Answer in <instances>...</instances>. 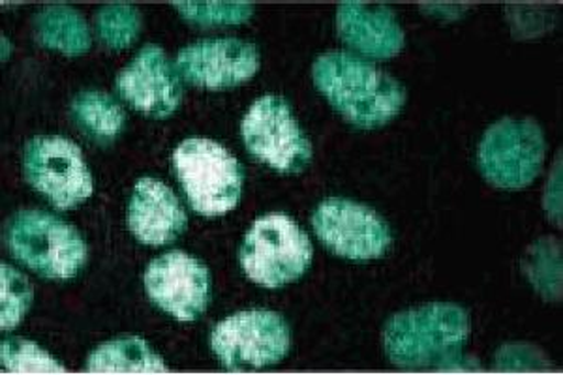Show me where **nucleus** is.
I'll return each instance as SVG.
<instances>
[{"instance_id":"1","label":"nucleus","mask_w":563,"mask_h":375,"mask_svg":"<svg viewBox=\"0 0 563 375\" xmlns=\"http://www.w3.org/2000/svg\"><path fill=\"white\" fill-rule=\"evenodd\" d=\"M312 77L329 103L358 128L384 126L406 102V92L395 77L350 53L321 55Z\"/></svg>"},{"instance_id":"2","label":"nucleus","mask_w":563,"mask_h":375,"mask_svg":"<svg viewBox=\"0 0 563 375\" xmlns=\"http://www.w3.org/2000/svg\"><path fill=\"white\" fill-rule=\"evenodd\" d=\"M470 338V316L456 305L421 306L400 312L384 329L385 353L406 370L459 366Z\"/></svg>"},{"instance_id":"3","label":"nucleus","mask_w":563,"mask_h":375,"mask_svg":"<svg viewBox=\"0 0 563 375\" xmlns=\"http://www.w3.org/2000/svg\"><path fill=\"white\" fill-rule=\"evenodd\" d=\"M175 169L192 209L222 217L235 209L243 191V167L230 151L211 140H186L174 153Z\"/></svg>"},{"instance_id":"4","label":"nucleus","mask_w":563,"mask_h":375,"mask_svg":"<svg viewBox=\"0 0 563 375\" xmlns=\"http://www.w3.org/2000/svg\"><path fill=\"white\" fill-rule=\"evenodd\" d=\"M310 263L312 244L286 214L260 218L244 236L241 265L257 286H288L307 273Z\"/></svg>"},{"instance_id":"5","label":"nucleus","mask_w":563,"mask_h":375,"mask_svg":"<svg viewBox=\"0 0 563 375\" xmlns=\"http://www.w3.org/2000/svg\"><path fill=\"white\" fill-rule=\"evenodd\" d=\"M8 246L15 260L53 280L74 278L87 261L81 235L68 223L38 210H25L13 218Z\"/></svg>"},{"instance_id":"6","label":"nucleus","mask_w":563,"mask_h":375,"mask_svg":"<svg viewBox=\"0 0 563 375\" xmlns=\"http://www.w3.org/2000/svg\"><path fill=\"white\" fill-rule=\"evenodd\" d=\"M544 135L531 119H501L488 128L479 145V169L501 190H522L543 167Z\"/></svg>"},{"instance_id":"7","label":"nucleus","mask_w":563,"mask_h":375,"mask_svg":"<svg viewBox=\"0 0 563 375\" xmlns=\"http://www.w3.org/2000/svg\"><path fill=\"white\" fill-rule=\"evenodd\" d=\"M249 153L276 172L301 173L312 159V145L295 121L291 108L278 96H263L241 126Z\"/></svg>"},{"instance_id":"8","label":"nucleus","mask_w":563,"mask_h":375,"mask_svg":"<svg viewBox=\"0 0 563 375\" xmlns=\"http://www.w3.org/2000/svg\"><path fill=\"white\" fill-rule=\"evenodd\" d=\"M211 345L228 370L265 368L288 355L291 334L278 313L252 310L218 323Z\"/></svg>"},{"instance_id":"9","label":"nucleus","mask_w":563,"mask_h":375,"mask_svg":"<svg viewBox=\"0 0 563 375\" xmlns=\"http://www.w3.org/2000/svg\"><path fill=\"white\" fill-rule=\"evenodd\" d=\"M25 177L57 209L68 210L92 196V177L79 146L65 137H34L25 146Z\"/></svg>"},{"instance_id":"10","label":"nucleus","mask_w":563,"mask_h":375,"mask_svg":"<svg viewBox=\"0 0 563 375\" xmlns=\"http://www.w3.org/2000/svg\"><path fill=\"white\" fill-rule=\"evenodd\" d=\"M316 235L334 254L352 261L378 260L390 246L387 223L368 207L327 199L312 218Z\"/></svg>"},{"instance_id":"11","label":"nucleus","mask_w":563,"mask_h":375,"mask_svg":"<svg viewBox=\"0 0 563 375\" xmlns=\"http://www.w3.org/2000/svg\"><path fill=\"white\" fill-rule=\"evenodd\" d=\"M148 299L179 321H196L211 302V274L185 252H167L145 273Z\"/></svg>"},{"instance_id":"12","label":"nucleus","mask_w":563,"mask_h":375,"mask_svg":"<svg viewBox=\"0 0 563 375\" xmlns=\"http://www.w3.org/2000/svg\"><path fill=\"white\" fill-rule=\"evenodd\" d=\"M177 70L196 87L230 89L256 76L260 53L256 45L243 40H201L180 49Z\"/></svg>"},{"instance_id":"13","label":"nucleus","mask_w":563,"mask_h":375,"mask_svg":"<svg viewBox=\"0 0 563 375\" xmlns=\"http://www.w3.org/2000/svg\"><path fill=\"white\" fill-rule=\"evenodd\" d=\"M119 95L145 115L166 119L179 108L183 87L158 45H147L117 77Z\"/></svg>"},{"instance_id":"14","label":"nucleus","mask_w":563,"mask_h":375,"mask_svg":"<svg viewBox=\"0 0 563 375\" xmlns=\"http://www.w3.org/2000/svg\"><path fill=\"white\" fill-rule=\"evenodd\" d=\"M185 209L166 185L156 178H141L130 199L129 225L137 241L164 246L186 230Z\"/></svg>"},{"instance_id":"15","label":"nucleus","mask_w":563,"mask_h":375,"mask_svg":"<svg viewBox=\"0 0 563 375\" xmlns=\"http://www.w3.org/2000/svg\"><path fill=\"white\" fill-rule=\"evenodd\" d=\"M336 31L344 44L366 57H397L404 45L402 26L389 8L344 2L336 12Z\"/></svg>"},{"instance_id":"16","label":"nucleus","mask_w":563,"mask_h":375,"mask_svg":"<svg viewBox=\"0 0 563 375\" xmlns=\"http://www.w3.org/2000/svg\"><path fill=\"white\" fill-rule=\"evenodd\" d=\"M34 31L40 44L68 57L84 55L92 44L87 21L74 8H44L34 20Z\"/></svg>"},{"instance_id":"17","label":"nucleus","mask_w":563,"mask_h":375,"mask_svg":"<svg viewBox=\"0 0 563 375\" xmlns=\"http://www.w3.org/2000/svg\"><path fill=\"white\" fill-rule=\"evenodd\" d=\"M90 374H161L166 363L141 338H122L100 345L87 361Z\"/></svg>"},{"instance_id":"18","label":"nucleus","mask_w":563,"mask_h":375,"mask_svg":"<svg viewBox=\"0 0 563 375\" xmlns=\"http://www.w3.org/2000/svg\"><path fill=\"white\" fill-rule=\"evenodd\" d=\"M71 115L84 132L98 143H111L124 128V111L111 98L97 90L81 92L71 102Z\"/></svg>"},{"instance_id":"19","label":"nucleus","mask_w":563,"mask_h":375,"mask_svg":"<svg viewBox=\"0 0 563 375\" xmlns=\"http://www.w3.org/2000/svg\"><path fill=\"white\" fill-rule=\"evenodd\" d=\"M531 286L547 300L562 297V246L556 239H539L522 260Z\"/></svg>"},{"instance_id":"20","label":"nucleus","mask_w":563,"mask_h":375,"mask_svg":"<svg viewBox=\"0 0 563 375\" xmlns=\"http://www.w3.org/2000/svg\"><path fill=\"white\" fill-rule=\"evenodd\" d=\"M141 13L129 4H111L97 13V32L111 49H126L140 36Z\"/></svg>"},{"instance_id":"21","label":"nucleus","mask_w":563,"mask_h":375,"mask_svg":"<svg viewBox=\"0 0 563 375\" xmlns=\"http://www.w3.org/2000/svg\"><path fill=\"white\" fill-rule=\"evenodd\" d=\"M0 353H2V368L12 374H65L66 372L65 366L57 363L47 351L20 338L4 340Z\"/></svg>"},{"instance_id":"22","label":"nucleus","mask_w":563,"mask_h":375,"mask_svg":"<svg viewBox=\"0 0 563 375\" xmlns=\"http://www.w3.org/2000/svg\"><path fill=\"white\" fill-rule=\"evenodd\" d=\"M177 12L196 25H241L252 18L254 7L246 2H175Z\"/></svg>"},{"instance_id":"23","label":"nucleus","mask_w":563,"mask_h":375,"mask_svg":"<svg viewBox=\"0 0 563 375\" xmlns=\"http://www.w3.org/2000/svg\"><path fill=\"white\" fill-rule=\"evenodd\" d=\"M2 313H0V327L2 331H12L23 321L25 313L33 302V286L25 276L2 263Z\"/></svg>"},{"instance_id":"24","label":"nucleus","mask_w":563,"mask_h":375,"mask_svg":"<svg viewBox=\"0 0 563 375\" xmlns=\"http://www.w3.org/2000/svg\"><path fill=\"white\" fill-rule=\"evenodd\" d=\"M496 366L501 372H541L552 368L541 351L520 344L504 345L496 355Z\"/></svg>"},{"instance_id":"25","label":"nucleus","mask_w":563,"mask_h":375,"mask_svg":"<svg viewBox=\"0 0 563 375\" xmlns=\"http://www.w3.org/2000/svg\"><path fill=\"white\" fill-rule=\"evenodd\" d=\"M560 159H558L556 164V173L552 175L551 183H549V190H547V199H544V207L549 210V214L551 218H554L558 223H560V218H562V188H560Z\"/></svg>"},{"instance_id":"26","label":"nucleus","mask_w":563,"mask_h":375,"mask_svg":"<svg viewBox=\"0 0 563 375\" xmlns=\"http://www.w3.org/2000/svg\"><path fill=\"white\" fill-rule=\"evenodd\" d=\"M10 53H12L10 42H8L7 36H2V60H7V58L10 57Z\"/></svg>"}]
</instances>
